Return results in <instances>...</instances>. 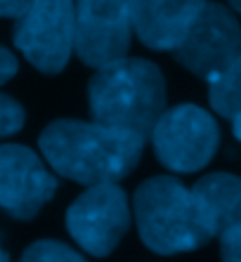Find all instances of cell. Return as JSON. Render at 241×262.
Listing matches in <instances>:
<instances>
[{
	"mask_svg": "<svg viewBox=\"0 0 241 262\" xmlns=\"http://www.w3.org/2000/svg\"><path fill=\"white\" fill-rule=\"evenodd\" d=\"M142 135L99 121H54L41 135L50 170L85 187L120 182L137 168L145 151Z\"/></svg>",
	"mask_w": 241,
	"mask_h": 262,
	"instance_id": "obj_1",
	"label": "cell"
},
{
	"mask_svg": "<svg viewBox=\"0 0 241 262\" xmlns=\"http://www.w3.org/2000/svg\"><path fill=\"white\" fill-rule=\"evenodd\" d=\"M88 106L92 121L147 137L166 111L161 69L139 57H123L97 69L88 83Z\"/></svg>",
	"mask_w": 241,
	"mask_h": 262,
	"instance_id": "obj_2",
	"label": "cell"
},
{
	"mask_svg": "<svg viewBox=\"0 0 241 262\" xmlns=\"http://www.w3.org/2000/svg\"><path fill=\"white\" fill-rule=\"evenodd\" d=\"M133 213L139 238L158 255L196 250L215 236L192 189L177 177L161 175L145 180L135 191Z\"/></svg>",
	"mask_w": 241,
	"mask_h": 262,
	"instance_id": "obj_3",
	"label": "cell"
},
{
	"mask_svg": "<svg viewBox=\"0 0 241 262\" xmlns=\"http://www.w3.org/2000/svg\"><path fill=\"white\" fill-rule=\"evenodd\" d=\"M14 21V45L31 67L41 73L67 67L76 38V0H29Z\"/></svg>",
	"mask_w": 241,
	"mask_h": 262,
	"instance_id": "obj_4",
	"label": "cell"
},
{
	"mask_svg": "<svg viewBox=\"0 0 241 262\" xmlns=\"http://www.w3.org/2000/svg\"><path fill=\"white\" fill-rule=\"evenodd\" d=\"M154 154L168 170L196 172L211 163L220 144L215 118L196 104L166 109L151 130Z\"/></svg>",
	"mask_w": 241,
	"mask_h": 262,
	"instance_id": "obj_5",
	"label": "cell"
},
{
	"mask_svg": "<svg viewBox=\"0 0 241 262\" xmlns=\"http://www.w3.org/2000/svg\"><path fill=\"white\" fill-rule=\"evenodd\" d=\"M173 57L185 69L211 83L241 57V26L220 3H206L175 45Z\"/></svg>",
	"mask_w": 241,
	"mask_h": 262,
	"instance_id": "obj_6",
	"label": "cell"
},
{
	"mask_svg": "<svg viewBox=\"0 0 241 262\" xmlns=\"http://www.w3.org/2000/svg\"><path fill=\"white\" fill-rule=\"evenodd\" d=\"M130 227V203L118 182L92 184L67 210V229L85 253L109 255Z\"/></svg>",
	"mask_w": 241,
	"mask_h": 262,
	"instance_id": "obj_7",
	"label": "cell"
},
{
	"mask_svg": "<svg viewBox=\"0 0 241 262\" xmlns=\"http://www.w3.org/2000/svg\"><path fill=\"white\" fill-rule=\"evenodd\" d=\"M133 33L130 0H76L73 50L83 64L102 69L128 57Z\"/></svg>",
	"mask_w": 241,
	"mask_h": 262,
	"instance_id": "obj_8",
	"label": "cell"
},
{
	"mask_svg": "<svg viewBox=\"0 0 241 262\" xmlns=\"http://www.w3.org/2000/svg\"><path fill=\"white\" fill-rule=\"evenodd\" d=\"M57 191L52 170L29 146L0 144V208L17 220H31Z\"/></svg>",
	"mask_w": 241,
	"mask_h": 262,
	"instance_id": "obj_9",
	"label": "cell"
},
{
	"mask_svg": "<svg viewBox=\"0 0 241 262\" xmlns=\"http://www.w3.org/2000/svg\"><path fill=\"white\" fill-rule=\"evenodd\" d=\"M206 3L208 0H130L135 36L149 50L173 52Z\"/></svg>",
	"mask_w": 241,
	"mask_h": 262,
	"instance_id": "obj_10",
	"label": "cell"
},
{
	"mask_svg": "<svg viewBox=\"0 0 241 262\" xmlns=\"http://www.w3.org/2000/svg\"><path fill=\"white\" fill-rule=\"evenodd\" d=\"M192 194L215 236L241 225V177L213 172L194 184Z\"/></svg>",
	"mask_w": 241,
	"mask_h": 262,
	"instance_id": "obj_11",
	"label": "cell"
},
{
	"mask_svg": "<svg viewBox=\"0 0 241 262\" xmlns=\"http://www.w3.org/2000/svg\"><path fill=\"white\" fill-rule=\"evenodd\" d=\"M208 99L213 111L225 118H234L241 114V57L211 80Z\"/></svg>",
	"mask_w": 241,
	"mask_h": 262,
	"instance_id": "obj_12",
	"label": "cell"
},
{
	"mask_svg": "<svg viewBox=\"0 0 241 262\" xmlns=\"http://www.w3.org/2000/svg\"><path fill=\"white\" fill-rule=\"evenodd\" d=\"M22 262H85L73 248L59 241H36L26 248Z\"/></svg>",
	"mask_w": 241,
	"mask_h": 262,
	"instance_id": "obj_13",
	"label": "cell"
},
{
	"mask_svg": "<svg viewBox=\"0 0 241 262\" xmlns=\"http://www.w3.org/2000/svg\"><path fill=\"white\" fill-rule=\"evenodd\" d=\"M24 109L10 95H0V137H10L24 128Z\"/></svg>",
	"mask_w": 241,
	"mask_h": 262,
	"instance_id": "obj_14",
	"label": "cell"
},
{
	"mask_svg": "<svg viewBox=\"0 0 241 262\" xmlns=\"http://www.w3.org/2000/svg\"><path fill=\"white\" fill-rule=\"evenodd\" d=\"M220 255L223 262H241V225L220 234Z\"/></svg>",
	"mask_w": 241,
	"mask_h": 262,
	"instance_id": "obj_15",
	"label": "cell"
},
{
	"mask_svg": "<svg viewBox=\"0 0 241 262\" xmlns=\"http://www.w3.org/2000/svg\"><path fill=\"white\" fill-rule=\"evenodd\" d=\"M14 73H17V57L0 45V85L7 83L10 78H14Z\"/></svg>",
	"mask_w": 241,
	"mask_h": 262,
	"instance_id": "obj_16",
	"label": "cell"
},
{
	"mask_svg": "<svg viewBox=\"0 0 241 262\" xmlns=\"http://www.w3.org/2000/svg\"><path fill=\"white\" fill-rule=\"evenodd\" d=\"M26 7L29 0H0V19H19Z\"/></svg>",
	"mask_w": 241,
	"mask_h": 262,
	"instance_id": "obj_17",
	"label": "cell"
},
{
	"mask_svg": "<svg viewBox=\"0 0 241 262\" xmlns=\"http://www.w3.org/2000/svg\"><path fill=\"white\" fill-rule=\"evenodd\" d=\"M232 130H234V137L241 142V114H236V116L232 118Z\"/></svg>",
	"mask_w": 241,
	"mask_h": 262,
	"instance_id": "obj_18",
	"label": "cell"
},
{
	"mask_svg": "<svg viewBox=\"0 0 241 262\" xmlns=\"http://www.w3.org/2000/svg\"><path fill=\"white\" fill-rule=\"evenodd\" d=\"M229 5H232V7L236 10V12L241 14V0H229Z\"/></svg>",
	"mask_w": 241,
	"mask_h": 262,
	"instance_id": "obj_19",
	"label": "cell"
},
{
	"mask_svg": "<svg viewBox=\"0 0 241 262\" xmlns=\"http://www.w3.org/2000/svg\"><path fill=\"white\" fill-rule=\"evenodd\" d=\"M0 262H7V255L3 253V248H0Z\"/></svg>",
	"mask_w": 241,
	"mask_h": 262,
	"instance_id": "obj_20",
	"label": "cell"
}]
</instances>
